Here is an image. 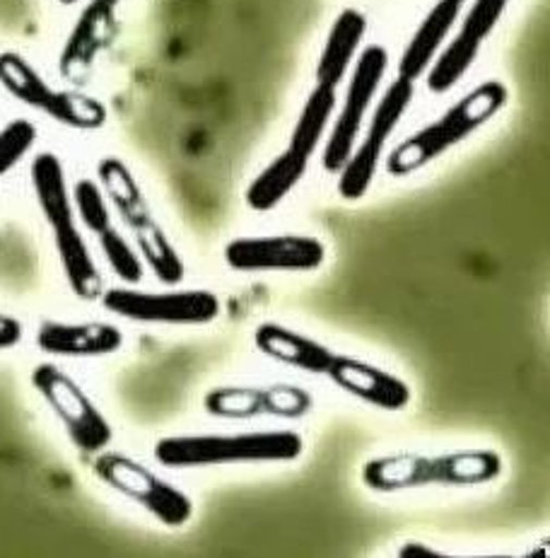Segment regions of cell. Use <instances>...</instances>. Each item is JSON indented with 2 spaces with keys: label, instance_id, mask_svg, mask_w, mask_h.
Here are the masks:
<instances>
[{
  "label": "cell",
  "instance_id": "1",
  "mask_svg": "<svg viewBox=\"0 0 550 558\" xmlns=\"http://www.w3.org/2000/svg\"><path fill=\"white\" fill-rule=\"evenodd\" d=\"M32 186H35L44 220L53 232L56 254H59L71 290L83 300L102 298V274L97 269L81 228L75 226L73 196L65 184L63 165L53 153H39L32 162Z\"/></svg>",
  "mask_w": 550,
  "mask_h": 558
},
{
  "label": "cell",
  "instance_id": "2",
  "mask_svg": "<svg viewBox=\"0 0 550 558\" xmlns=\"http://www.w3.org/2000/svg\"><path fill=\"white\" fill-rule=\"evenodd\" d=\"M502 474V460L492 450H466L452 454H389L363 466V482L379 494L423 486H478Z\"/></svg>",
  "mask_w": 550,
  "mask_h": 558
},
{
  "label": "cell",
  "instance_id": "3",
  "mask_svg": "<svg viewBox=\"0 0 550 558\" xmlns=\"http://www.w3.org/2000/svg\"><path fill=\"white\" fill-rule=\"evenodd\" d=\"M504 102H508V87L502 83L488 81L474 87L464 99H459L454 107H449L440 119L432 121L430 126L420 129L411 138L396 145L387 160L389 174L406 177L420 170V167L430 165L449 148L466 141L482 124H488L504 107Z\"/></svg>",
  "mask_w": 550,
  "mask_h": 558
},
{
  "label": "cell",
  "instance_id": "4",
  "mask_svg": "<svg viewBox=\"0 0 550 558\" xmlns=\"http://www.w3.org/2000/svg\"><path fill=\"white\" fill-rule=\"evenodd\" d=\"M305 450L293 430L240 435H170L157 442L155 457L164 466H218L230 462H290Z\"/></svg>",
  "mask_w": 550,
  "mask_h": 558
},
{
  "label": "cell",
  "instance_id": "5",
  "mask_svg": "<svg viewBox=\"0 0 550 558\" xmlns=\"http://www.w3.org/2000/svg\"><path fill=\"white\" fill-rule=\"evenodd\" d=\"M97 180L109 204L117 208V214L131 230L143 262L150 266L162 283H182L186 274L182 256L167 238L160 222L155 220L148 201H145L136 177L131 174L129 167L119 158H105L97 167Z\"/></svg>",
  "mask_w": 550,
  "mask_h": 558
},
{
  "label": "cell",
  "instance_id": "6",
  "mask_svg": "<svg viewBox=\"0 0 550 558\" xmlns=\"http://www.w3.org/2000/svg\"><path fill=\"white\" fill-rule=\"evenodd\" d=\"M0 85L17 102L44 111L49 119L63 126L95 131L107 124V107L102 99L71 90H53L44 75L32 69V63L15 51L0 53Z\"/></svg>",
  "mask_w": 550,
  "mask_h": 558
},
{
  "label": "cell",
  "instance_id": "7",
  "mask_svg": "<svg viewBox=\"0 0 550 558\" xmlns=\"http://www.w3.org/2000/svg\"><path fill=\"white\" fill-rule=\"evenodd\" d=\"M32 385L49 401L56 416L63 421L77 450L99 452L114 438L109 421L71 375L51 363H41L32 371Z\"/></svg>",
  "mask_w": 550,
  "mask_h": 558
},
{
  "label": "cell",
  "instance_id": "8",
  "mask_svg": "<svg viewBox=\"0 0 550 558\" xmlns=\"http://www.w3.org/2000/svg\"><path fill=\"white\" fill-rule=\"evenodd\" d=\"M411 99H413V83L403 81V77L391 83L387 95L379 99L372 121H369L367 126V133L363 136L360 145L353 148L351 158H347V162L341 170L339 194L345 201L363 198L367 194V189L372 186L379 162L384 158L387 143L391 136H394L403 114L408 111Z\"/></svg>",
  "mask_w": 550,
  "mask_h": 558
},
{
  "label": "cell",
  "instance_id": "9",
  "mask_svg": "<svg viewBox=\"0 0 550 558\" xmlns=\"http://www.w3.org/2000/svg\"><path fill=\"white\" fill-rule=\"evenodd\" d=\"M95 474L170 527H182L194 515V504L186 494L131 457L114 452L97 457Z\"/></svg>",
  "mask_w": 550,
  "mask_h": 558
},
{
  "label": "cell",
  "instance_id": "10",
  "mask_svg": "<svg viewBox=\"0 0 550 558\" xmlns=\"http://www.w3.org/2000/svg\"><path fill=\"white\" fill-rule=\"evenodd\" d=\"M109 312L133 322L160 325H210L220 317V300L210 290H170L150 293L136 288H111L102 293Z\"/></svg>",
  "mask_w": 550,
  "mask_h": 558
},
{
  "label": "cell",
  "instance_id": "11",
  "mask_svg": "<svg viewBox=\"0 0 550 558\" xmlns=\"http://www.w3.org/2000/svg\"><path fill=\"white\" fill-rule=\"evenodd\" d=\"M387 63H389V53L381 49L379 44H372V47H367L360 56H357L343 109L333 124L327 150H323V167H327L329 172H341L347 158H351V153L357 145V138H360V131L365 126L367 109L372 105L381 81H384Z\"/></svg>",
  "mask_w": 550,
  "mask_h": 558
},
{
  "label": "cell",
  "instance_id": "12",
  "mask_svg": "<svg viewBox=\"0 0 550 558\" xmlns=\"http://www.w3.org/2000/svg\"><path fill=\"white\" fill-rule=\"evenodd\" d=\"M234 271H314L327 262V247L311 234L240 238L224 247Z\"/></svg>",
  "mask_w": 550,
  "mask_h": 558
},
{
  "label": "cell",
  "instance_id": "13",
  "mask_svg": "<svg viewBox=\"0 0 550 558\" xmlns=\"http://www.w3.org/2000/svg\"><path fill=\"white\" fill-rule=\"evenodd\" d=\"M508 3L510 0H476L470 5L459 35L447 44V49L430 65L428 77H425L430 93H449L462 81L470 65L476 63L482 44L492 35V29L498 27L500 17L508 10Z\"/></svg>",
  "mask_w": 550,
  "mask_h": 558
},
{
  "label": "cell",
  "instance_id": "14",
  "mask_svg": "<svg viewBox=\"0 0 550 558\" xmlns=\"http://www.w3.org/2000/svg\"><path fill=\"white\" fill-rule=\"evenodd\" d=\"M204 407L218 418H302L307 416L314 401L302 387L271 385V387H220L206 395Z\"/></svg>",
  "mask_w": 550,
  "mask_h": 558
},
{
  "label": "cell",
  "instance_id": "15",
  "mask_svg": "<svg viewBox=\"0 0 550 558\" xmlns=\"http://www.w3.org/2000/svg\"><path fill=\"white\" fill-rule=\"evenodd\" d=\"M327 375L347 395L363 399L372 407L399 411L411 404V387L401 377L381 371L372 363L335 355Z\"/></svg>",
  "mask_w": 550,
  "mask_h": 558
},
{
  "label": "cell",
  "instance_id": "16",
  "mask_svg": "<svg viewBox=\"0 0 550 558\" xmlns=\"http://www.w3.org/2000/svg\"><path fill=\"white\" fill-rule=\"evenodd\" d=\"M117 27V8L102 0H93L77 25L73 27L65 49L61 53V75L65 81H77L95 65V59L107 49V44Z\"/></svg>",
  "mask_w": 550,
  "mask_h": 558
},
{
  "label": "cell",
  "instance_id": "17",
  "mask_svg": "<svg viewBox=\"0 0 550 558\" xmlns=\"http://www.w3.org/2000/svg\"><path fill=\"white\" fill-rule=\"evenodd\" d=\"M41 351L65 359H97L117 353L123 345V333L105 322L69 325V322H44L37 333Z\"/></svg>",
  "mask_w": 550,
  "mask_h": 558
},
{
  "label": "cell",
  "instance_id": "18",
  "mask_svg": "<svg viewBox=\"0 0 550 558\" xmlns=\"http://www.w3.org/2000/svg\"><path fill=\"white\" fill-rule=\"evenodd\" d=\"M459 15H462V5H456L454 0H437L430 13L423 17L418 29L413 32L408 47L401 56L399 77L415 83L430 71Z\"/></svg>",
  "mask_w": 550,
  "mask_h": 558
},
{
  "label": "cell",
  "instance_id": "19",
  "mask_svg": "<svg viewBox=\"0 0 550 558\" xmlns=\"http://www.w3.org/2000/svg\"><path fill=\"white\" fill-rule=\"evenodd\" d=\"M254 341L258 345V351L268 355V359L311 375H327L335 359V353L329 345H323L309 337H302V333L283 325H276V322H264V325H258Z\"/></svg>",
  "mask_w": 550,
  "mask_h": 558
},
{
  "label": "cell",
  "instance_id": "20",
  "mask_svg": "<svg viewBox=\"0 0 550 558\" xmlns=\"http://www.w3.org/2000/svg\"><path fill=\"white\" fill-rule=\"evenodd\" d=\"M367 32V17L355 8H345L343 13L335 17L333 27L327 37V44H323L319 63H317V85H327V87H339L347 69H351L357 49L365 39Z\"/></svg>",
  "mask_w": 550,
  "mask_h": 558
},
{
  "label": "cell",
  "instance_id": "21",
  "mask_svg": "<svg viewBox=\"0 0 550 558\" xmlns=\"http://www.w3.org/2000/svg\"><path fill=\"white\" fill-rule=\"evenodd\" d=\"M307 155L288 148L278 155L273 162H268L256 180L246 189V206L252 210H271L283 204L285 196L302 182V177L309 170Z\"/></svg>",
  "mask_w": 550,
  "mask_h": 558
},
{
  "label": "cell",
  "instance_id": "22",
  "mask_svg": "<svg viewBox=\"0 0 550 558\" xmlns=\"http://www.w3.org/2000/svg\"><path fill=\"white\" fill-rule=\"evenodd\" d=\"M335 109V90L327 85H317L309 93L305 107L300 111V119L293 131V141L288 148H293L302 155L311 158L317 153L319 143L323 141V133L329 129V121Z\"/></svg>",
  "mask_w": 550,
  "mask_h": 558
},
{
  "label": "cell",
  "instance_id": "23",
  "mask_svg": "<svg viewBox=\"0 0 550 558\" xmlns=\"http://www.w3.org/2000/svg\"><path fill=\"white\" fill-rule=\"evenodd\" d=\"M97 240L99 247H102V254L107 256L111 271H114L123 283L136 286L143 281V259L136 254V250L131 247L129 240L114 230V226L105 230L102 234H97Z\"/></svg>",
  "mask_w": 550,
  "mask_h": 558
},
{
  "label": "cell",
  "instance_id": "24",
  "mask_svg": "<svg viewBox=\"0 0 550 558\" xmlns=\"http://www.w3.org/2000/svg\"><path fill=\"white\" fill-rule=\"evenodd\" d=\"M73 204L77 216H81L83 226L95 234H102L105 230L111 228V208L107 194L102 192V186L93 180H81L75 184L73 192Z\"/></svg>",
  "mask_w": 550,
  "mask_h": 558
},
{
  "label": "cell",
  "instance_id": "25",
  "mask_svg": "<svg viewBox=\"0 0 550 558\" xmlns=\"http://www.w3.org/2000/svg\"><path fill=\"white\" fill-rule=\"evenodd\" d=\"M37 141V129L25 119H17L0 131V177H5L25 158Z\"/></svg>",
  "mask_w": 550,
  "mask_h": 558
},
{
  "label": "cell",
  "instance_id": "26",
  "mask_svg": "<svg viewBox=\"0 0 550 558\" xmlns=\"http://www.w3.org/2000/svg\"><path fill=\"white\" fill-rule=\"evenodd\" d=\"M22 333H25V329L15 317L0 315V351L17 345L22 341Z\"/></svg>",
  "mask_w": 550,
  "mask_h": 558
},
{
  "label": "cell",
  "instance_id": "27",
  "mask_svg": "<svg viewBox=\"0 0 550 558\" xmlns=\"http://www.w3.org/2000/svg\"><path fill=\"white\" fill-rule=\"evenodd\" d=\"M399 554L401 556H413V554H418V556H442L440 551H435V549H430V546H425V544H406Z\"/></svg>",
  "mask_w": 550,
  "mask_h": 558
},
{
  "label": "cell",
  "instance_id": "28",
  "mask_svg": "<svg viewBox=\"0 0 550 558\" xmlns=\"http://www.w3.org/2000/svg\"><path fill=\"white\" fill-rule=\"evenodd\" d=\"M102 3H107V5H111V8H117L121 0H102Z\"/></svg>",
  "mask_w": 550,
  "mask_h": 558
},
{
  "label": "cell",
  "instance_id": "29",
  "mask_svg": "<svg viewBox=\"0 0 550 558\" xmlns=\"http://www.w3.org/2000/svg\"><path fill=\"white\" fill-rule=\"evenodd\" d=\"M59 3H63V5H73V3H81V0H59Z\"/></svg>",
  "mask_w": 550,
  "mask_h": 558
},
{
  "label": "cell",
  "instance_id": "30",
  "mask_svg": "<svg viewBox=\"0 0 550 558\" xmlns=\"http://www.w3.org/2000/svg\"><path fill=\"white\" fill-rule=\"evenodd\" d=\"M454 3H456V5H462V8H464V3H466V0H454Z\"/></svg>",
  "mask_w": 550,
  "mask_h": 558
}]
</instances>
